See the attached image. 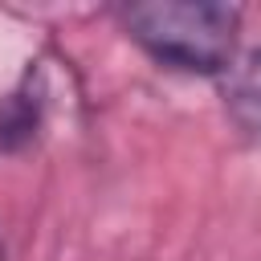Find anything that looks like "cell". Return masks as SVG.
Listing matches in <instances>:
<instances>
[{
  "mask_svg": "<svg viewBox=\"0 0 261 261\" xmlns=\"http://www.w3.org/2000/svg\"><path fill=\"white\" fill-rule=\"evenodd\" d=\"M224 110L241 130L261 135V49L224 73Z\"/></svg>",
  "mask_w": 261,
  "mask_h": 261,
  "instance_id": "cell-3",
  "label": "cell"
},
{
  "mask_svg": "<svg viewBox=\"0 0 261 261\" xmlns=\"http://www.w3.org/2000/svg\"><path fill=\"white\" fill-rule=\"evenodd\" d=\"M41 110H45V98L29 69L24 82L0 102V151H20L24 143H33L37 126H41Z\"/></svg>",
  "mask_w": 261,
  "mask_h": 261,
  "instance_id": "cell-2",
  "label": "cell"
},
{
  "mask_svg": "<svg viewBox=\"0 0 261 261\" xmlns=\"http://www.w3.org/2000/svg\"><path fill=\"white\" fill-rule=\"evenodd\" d=\"M122 33L159 65L220 77L237 61L241 8L220 0H147L114 8Z\"/></svg>",
  "mask_w": 261,
  "mask_h": 261,
  "instance_id": "cell-1",
  "label": "cell"
},
{
  "mask_svg": "<svg viewBox=\"0 0 261 261\" xmlns=\"http://www.w3.org/2000/svg\"><path fill=\"white\" fill-rule=\"evenodd\" d=\"M0 261H4V245H0Z\"/></svg>",
  "mask_w": 261,
  "mask_h": 261,
  "instance_id": "cell-4",
  "label": "cell"
}]
</instances>
